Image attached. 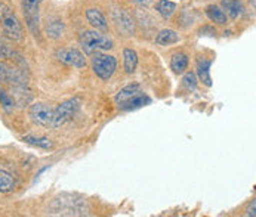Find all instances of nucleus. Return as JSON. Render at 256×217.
Instances as JSON below:
<instances>
[{"instance_id": "obj_1", "label": "nucleus", "mask_w": 256, "mask_h": 217, "mask_svg": "<svg viewBox=\"0 0 256 217\" xmlns=\"http://www.w3.org/2000/svg\"><path fill=\"white\" fill-rule=\"evenodd\" d=\"M0 25L3 28V33L10 40H21L24 36L22 25L20 19L16 18L15 12L8 3H0Z\"/></svg>"}, {"instance_id": "obj_2", "label": "nucleus", "mask_w": 256, "mask_h": 217, "mask_svg": "<svg viewBox=\"0 0 256 217\" xmlns=\"http://www.w3.org/2000/svg\"><path fill=\"white\" fill-rule=\"evenodd\" d=\"M80 46L86 55H94L96 52L112 49V40L96 31H83L80 34Z\"/></svg>"}, {"instance_id": "obj_3", "label": "nucleus", "mask_w": 256, "mask_h": 217, "mask_svg": "<svg viewBox=\"0 0 256 217\" xmlns=\"http://www.w3.org/2000/svg\"><path fill=\"white\" fill-rule=\"evenodd\" d=\"M80 99L78 98H72L62 104H60L56 108H54V112H52V120H50V124L49 127L52 129H61L66 123H68L76 112L80 108Z\"/></svg>"}, {"instance_id": "obj_4", "label": "nucleus", "mask_w": 256, "mask_h": 217, "mask_svg": "<svg viewBox=\"0 0 256 217\" xmlns=\"http://www.w3.org/2000/svg\"><path fill=\"white\" fill-rule=\"evenodd\" d=\"M117 68V59L112 55H106L101 52L94 53L92 58V70L101 78V80H108L114 74Z\"/></svg>"}, {"instance_id": "obj_5", "label": "nucleus", "mask_w": 256, "mask_h": 217, "mask_svg": "<svg viewBox=\"0 0 256 217\" xmlns=\"http://www.w3.org/2000/svg\"><path fill=\"white\" fill-rule=\"evenodd\" d=\"M42 1L43 0H22L26 22L33 36L38 34V22H40V10L38 9H40Z\"/></svg>"}, {"instance_id": "obj_6", "label": "nucleus", "mask_w": 256, "mask_h": 217, "mask_svg": "<svg viewBox=\"0 0 256 217\" xmlns=\"http://www.w3.org/2000/svg\"><path fill=\"white\" fill-rule=\"evenodd\" d=\"M56 59L66 65L76 67V68H84L86 67L84 55L78 49H73V47H66V49L56 50Z\"/></svg>"}, {"instance_id": "obj_7", "label": "nucleus", "mask_w": 256, "mask_h": 217, "mask_svg": "<svg viewBox=\"0 0 256 217\" xmlns=\"http://www.w3.org/2000/svg\"><path fill=\"white\" fill-rule=\"evenodd\" d=\"M52 112H54V108H50L46 104L37 102V104H33L28 109V117L37 126L49 127L50 120H52Z\"/></svg>"}, {"instance_id": "obj_8", "label": "nucleus", "mask_w": 256, "mask_h": 217, "mask_svg": "<svg viewBox=\"0 0 256 217\" xmlns=\"http://www.w3.org/2000/svg\"><path fill=\"white\" fill-rule=\"evenodd\" d=\"M112 21H114L117 30L123 36H132L134 34V31H135L134 21L124 9H114L112 10Z\"/></svg>"}, {"instance_id": "obj_9", "label": "nucleus", "mask_w": 256, "mask_h": 217, "mask_svg": "<svg viewBox=\"0 0 256 217\" xmlns=\"http://www.w3.org/2000/svg\"><path fill=\"white\" fill-rule=\"evenodd\" d=\"M0 81L12 84V86H22L26 83L24 75L21 74L20 70H16L4 62H0Z\"/></svg>"}, {"instance_id": "obj_10", "label": "nucleus", "mask_w": 256, "mask_h": 217, "mask_svg": "<svg viewBox=\"0 0 256 217\" xmlns=\"http://www.w3.org/2000/svg\"><path fill=\"white\" fill-rule=\"evenodd\" d=\"M141 92H142V90H141V86H140L138 83L128 84V86H124L123 89H120V90L117 92V95H116L114 101L117 102V105H122V104H124L126 101L132 99L134 96L140 95Z\"/></svg>"}, {"instance_id": "obj_11", "label": "nucleus", "mask_w": 256, "mask_h": 217, "mask_svg": "<svg viewBox=\"0 0 256 217\" xmlns=\"http://www.w3.org/2000/svg\"><path fill=\"white\" fill-rule=\"evenodd\" d=\"M86 19L88 22L95 28V30H102L106 31L108 28V24H107V19L106 16L101 13V10L98 9H88L86 10Z\"/></svg>"}, {"instance_id": "obj_12", "label": "nucleus", "mask_w": 256, "mask_h": 217, "mask_svg": "<svg viewBox=\"0 0 256 217\" xmlns=\"http://www.w3.org/2000/svg\"><path fill=\"white\" fill-rule=\"evenodd\" d=\"M210 65H212V61L210 59H200L197 62V75L200 78V81L210 87L212 86V77H210Z\"/></svg>"}, {"instance_id": "obj_13", "label": "nucleus", "mask_w": 256, "mask_h": 217, "mask_svg": "<svg viewBox=\"0 0 256 217\" xmlns=\"http://www.w3.org/2000/svg\"><path fill=\"white\" fill-rule=\"evenodd\" d=\"M151 102V99L146 96V93H140V95H136V96H134L132 99H129V101H126L124 104H122V105H118L122 109H124V111H130V109H136V108H141V107H146Z\"/></svg>"}, {"instance_id": "obj_14", "label": "nucleus", "mask_w": 256, "mask_h": 217, "mask_svg": "<svg viewBox=\"0 0 256 217\" xmlns=\"http://www.w3.org/2000/svg\"><path fill=\"white\" fill-rule=\"evenodd\" d=\"M123 61H124V71L128 74H132L136 70L138 65V53L134 49L126 47L123 50Z\"/></svg>"}, {"instance_id": "obj_15", "label": "nucleus", "mask_w": 256, "mask_h": 217, "mask_svg": "<svg viewBox=\"0 0 256 217\" xmlns=\"http://www.w3.org/2000/svg\"><path fill=\"white\" fill-rule=\"evenodd\" d=\"M178 41H180V34L175 30H162L156 37V43L160 46H169Z\"/></svg>"}, {"instance_id": "obj_16", "label": "nucleus", "mask_w": 256, "mask_h": 217, "mask_svg": "<svg viewBox=\"0 0 256 217\" xmlns=\"http://www.w3.org/2000/svg\"><path fill=\"white\" fill-rule=\"evenodd\" d=\"M156 10H157L164 19H168V18H170V16L175 13V10H176V3L172 1V0H158V1L156 3Z\"/></svg>"}, {"instance_id": "obj_17", "label": "nucleus", "mask_w": 256, "mask_h": 217, "mask_svg": "<svg viewBox=\"0 0 256 217\" xmlns=\"http://www.w3.org/2000/svg\"><path fill=\"white\" fill-rule=\"evenodd\" d=\"M220 6L224 7V10H226L225 15H228L232 19H236L243 10V6H242V3L238 0H222Z\"/></svg>"}, {"instance_id": "obj_18", "label": "nucleus", "mask_w": 256, "mask_h": 217, "mask_svg": "<svg viewBox=\"0 0 256 217\" xmlns=\"http://www.w3.org/2000/svg\"><path fill=\"white\" fill-rule=\"evenodd\" d=\"M188 67V56L180 52V53H175L172 55V59H170V68L174 70L175 74H182Z\"/></svg>"}, {"instance_id": "obj_19", "label": "nucleus", "mask_w": 256, "mask_h": 217, "mask_svg": "<svg viewBox=\"0 0 256 217\" xmlns=\"http://www.w3.org/2000/svg\"><path fill=\"white\" fill-rule=\"evenodd\" d=\"M206 15L215 24H220V25L226 24V15H225V12L220 7H218L216 4H209L206 7Z\"/></svg>"}, {"instance_id": "obj_20", "label": "nucleus", "mask_w": 256, "mask_h": 217, "mask_svg": "<svg viewBox=\"0 0 256 217\" xmlns=\"http://www.w3.org/2000/svg\"><path fill=\"white\" fill-rule=\"evenodd\" d=\"M64 30H66V25L61 19H55V21H50L46 27V34L48 37L54 38V40H58L61 38L64 34Z\"/></svg>"}, {"instance_id": "obj_21", "label": "nucleus", "mask_w": 256, "mask_h": 217, "mask_svg": "<svg viewBox=\"0 0 256 217\" xmlns=\"http://www.w3.org/2000/svg\"><path fill=\"white\" fill-rule=\"evenodd\" d=\"M15 188V181L12 175L6 170H0V194L10 192Z\"/></svg>"}, {"instance_id": "obj_22", "label": "nucleus", "mask_w": 256, "mask_h": 217, "mask_svg": "<svg viewBox=\"0 0 256 217\" xmlns=\"http://www.w3.org/2000/svg\"><path fill=\"white\" fill-rule=\"evenodd\" d=\"M22 141H24L26 144L33 145V146L42 148V149H50V148L54 146L52 141H50L49 138H38V136H32V135H28V136H24Z\"/></svg>"}, {"instance_id": "obj_23", "label": "nucleus", "mask_w": 256, "mask_h": 217, "mask_svg": "<svg viewBox=\"0 0 256 217\" xmlns=\"http://www.w3.org/2000/svg\"><path fill=\"white\" fill-rule=\"evenodd\" d=\"M0 58H6V59H16V61H21V56L3 40L0 38Z\"/></svg>"}, {"instance_id": "obj_24", "label": "nucleus", "mask_w": 256, "mask_h": 217, "mask_svg": "<svg viewBox=\"0 0 256 217\" xmlns=\"http://www.w3.org/2000/svg\"><path fill=\"white\" fill-rule=\"evenodd\" d=\"M0 104H2V107H3V109L6 112H12L14 108H15V101L3 89H0Z\"/></svg>"}, {"instance_id": "obj_25", "label": "nucleus", "mask_w": 256, "mask_h": 217, "mask_svg": "<svg viewBox=\"0 0 256 217\" xmlns=\"http://www.w3.org/2000/svg\"><path fill=\"white\" fill-rule=\"evenodd\" d=\"M182 84L188 90H196V87H197V75L194 72H186L184 75Z\"/></svg>"}, {"instance_id": "obj_26", "label": "nucleus", "mask_w": 256, "mask_h": 217, "mask_svg": "<svg viewBox=\"0 0 256 217\" xmlns=\"http://www.w3.org/2000/svg\"><path fill=\"white\" fill-rule=\"evenodd\" d=\"M246 216H250V217L256 216V201H255V200L252 201L250 207L248 209V212H246Z\"/></svg>"}, {"instance_id": "obj_27", "label": "nucleus", "mask_w": 256, "mask_h": 217, "mask_svg": "<svg viewBox=\"0 0 256 217\" xmlns=\"http://www.w3.org/2000/svg\"><path fill=\"white\" fill-rule=\"evenodd\" d=\"M130 1H134V3H136V4H141V6H148V4L152 3L154 0H130Z\"/></svg>"}]
</instances>
